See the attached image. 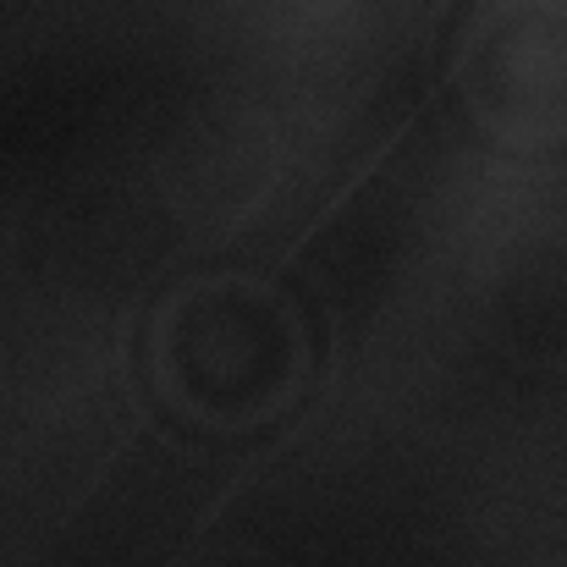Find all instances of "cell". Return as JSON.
I'll return each mask as SVG.
<instances>
[{
    "label": "cell",
    "mask_w": 567,
    "mask_h": 567,
    "mask_svg": "<svg viewBox=\"0 0 567 567\" xmlns=\"http://www.w3.org/2000/svg\"><path fill=\"white\" fill-rule=\"evenodd\" d=\"M457 94L496 144L567 133V0H491L457 50Z\"/></svg>",
    "instance_id": "obj_2"
},
{
    "label": "cell",
    "mask_w": 567,
    "mask_h": 567,
    "mask_svg": "<svg viewBox=\"0 0 567 567\" xmlns=\"http://www.w3.org/2000/svg\"><path fill=\"white\" fill-rule=\"evenodd\" d=\"M150 370L172 413L243 435L281 419L309 380V326L259 276H193L166 292L150 326Z\"/></svg>",
    "instance_id": "obj_1"
}]
</instances>
